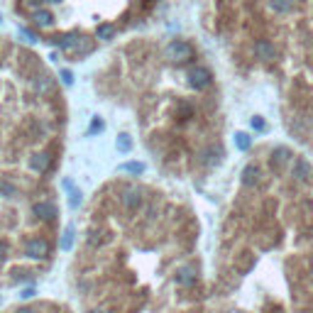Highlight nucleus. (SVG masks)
Returning a JSON list of instances; mask_svg holds the SVG:
<instances>
[{
    "label": "nucleus",
    "mask_w": 313,
    "mask_h": 313,
    "mask_svg": "<svg viewBox=\"0 0 313 313\" xmlns=\"http://www.w3.org/2000/svg\"><path fill=\"white\" fill-rule=\"evenodd\" d=\"M30 169L37 172V174H44V172L49 169V154H44V152L32 154V156H30Z\"/></svg>",
    "instance_id": "nucleus-12"
},
{
    "label": "nucleus",
    "mask_w": 313,
    "mask_h": 313,
    "mask_svg": "<svg viewBox=\"0 0 313 313\" xmlns=\"http://www.w3.org/2000/svg\"><path fill=\"white\" fill-rule=\"evenodd\" d=\"M0 22H3V20H0Z\"/></svg>",
    "instance_id": "nucleus-36"
},
{
    "label": "nucleus",
    "mask_w": 313,
    "mask_h": 313,
    "mask_svg": "<svg viewBox=\"0 0 313 313\" xmlns=\"http://www.w3.org/2000/svg\"><path fill=\"white\" fill-rule=\"evenodd\" d=\"M78 39H81V35H78V32H69V35L54 37L52 42H54V44H59L64 52H74V49H76V44H78Z\"/></svg>",
    "instance_id": "nucleus-10"
},
{
    "label": "nucleus",
    "mask_w": 313,
    "mask_h": 313,
    "mask_svg": "<svg viewBox=\"0 0 313 313\" xmlns=\"http://www.w3.org/2000/svg\"><path fill=\"white\" fill-rule=\"evenodd\" d=\"M122 206H125L127 211H137V208L142 206L139 191H137V189H125V191H122Z\"/></svg>",
    "instance_id": "nucleus-11"
},
{
    "label": "nucleus",
    "mask_w": 313,
    "mask_h": 313,
    "mask_svg": "<svg viewBox=\"0 0 313 313\" xmlns=\"http://www.w3.org/2000/svg\"><path fill=\"white\" fill-rule=\"evenodd\" d=\"M289 159H291V152H289L286 147H274V149H272V156H269V167H272L274 172H281Z\"/></svg>",
    "instance_id": "nucleus-6"
},
{
    "label": "nucleus",
    "mask_w": 313,
    "mask_h": 313,
    "mask_svg": "<svg viewBox=\"0 0 313 313\" xmlns=\"http://www.w3.org/2000/svg\"><path fill=\"white\" fill-rule=\"evenodd\" d=\"M125 174H132V176H139L142 172H144V164H139V162H127V164H122L120 167Z\"/></svg>",
    "instance_id": "nucleus-23"
},
{
    "label": "nucleus",
    "mask_w": 313,
    "mask_h": 313,
    "mask_svg": "<svg viewBox=\"0 0 313 313\" xmlns=\"http://www.w3.org/2000/svg\"><path fill=\"white\" fill-rule=\"evenodd\" d=\"M269 8L279 15H286L296 8V0H269Z\"/></svg>",
    "instance_id": "nucleus-15"
},
{
    "label": "nucleus",
    "mask_w": 313,
    "mask_h": 313,
    "mask_svg": "<svg viewBox=\"0 0 313 313\" xmlns=\"http://www.w3.org/2000/svg\"><path fill=\"white\" fill-rule=\"evenodd\" d=\"M115 147H117V152H130V149H132V139H130V135H127V132L117 135Z\"/></svg>",
    "instance_id": "nucleus-21"
},
{
    "label": "nucleus",
    "mask_w": 313,
    "mask_h": 313,
    "mask_svg": "<svg viewBox=\"0 0 313 313\" xmlns=\"http://www.w3.org/2000/svg\"><path fill=\"white\" fill-rule=\"evenodd\" d=\"M57 206L54 203H49V201H37L35 206H32V215L37 218V220H42V223H49V220H54L57 218Z\"/></svg>",
    "instance_id": "nucleus-4"
},
{
    "label": "nucleus",
    "mask_w": 313,
    "mask_h": 313,
    "mask_svg": "<svg viewBox=\"0 0 313 313\" xmlns=\"http://www.w3.org/2000/svg\"><path fill=\"white\" fill-rule=\"evenodd\" d=\"M186 78H189V86L196 88V91H203V88L211 86V71L206 66H194Z\"/></svg>",
    "instance_id": "nucleus-2"
},
{
    "label": "nucleus",
    "mask_w": 313,
    "mask_h": 313,
    "mask_svg": "<svg viewBox=\"0 0 313 313\" xmlns=\"http://www.w3.org/2000/svg\"><path fill=\"white\" fill-rule=\"evenodd\" d=\"M103 242H105V237H103L100 230H91V233L86 235V245H88V247H100Z\"/></svg>",
    "instance_id": "nucleus-20"
},
{
    "label": "nucleus",
    "mask_w": 313,
    "mask_h": 313,
    "mask_svg": "<svg viewBox=\"0 0 313 313\" xmlns=\"http://www.w3.org/2000/svg\"><path fill=\"white\" fill-rule=\"evenodd\" d=\"M18 313H37V311H35V308H20Z\"/></svg>",
    "instance_id": "nucleus-32"
},
{
    "label": "nucleus",
    "mask_w": 313,
    "mask_h": 313,
    "mask_svg": "<svg viewBox=\"0 0 313 313\" xmlns=\"http://www.w3.org/2000/svg\"><path fill=\"white\" fill-rule=\"evenodd\" d=\"M25 252H27V257H32V259H47V257H49V242H47L44 237H32V240H27Z\"/></svg>",
    "instance_id": "nucleus-3"
},
{
    "label": "nucleus",
    "mask_w": 313,
    "mask_h": 313,
    "mask_svg": "<svg viewBox=\"0 0 313 313\" xmlns=\"http://www.w3.org/2000/svg\"><path fill=\"white\" fill-rule=\"evenodd\" d=\"M100 127H103V122H100V120L96 117V120H93V127H91V132H98Z\"/></svg>",
    "instance_id": "nucleus-31"
},
{
    "label": "nucleus",
    "mask_w": 313,
    "mask_h": 313,
    "mask_svg": "<svg viewBox=\"0 0 313 313\" xmlns=\"http://www.w3.org/2000/svg\"><path fill=\"white\" fill-rule=\"evenodd\" d=\"M201 156H203V164H206V167H215V164H220V159H223V149H220L218 144H211V147H206V149L201 152Z\"/></svg>",
    "instance_id": "nucleus-9"
},
{
    "label": "nucleus",
    "mask_w": 313,
    "mask_h": 313,
    "mask_svg": "<svg viewBox=\"0 0 313 313\" xmlns=\"http://www.w3.org/2000/svg\"><path fill=\"white\" fill-rule=\"evenodd\" d=\"M235 147H237L240 152H247V149L252 147V137H250L247 132H237V135H235Z\"/></svg>",
    "instance_id": "nucleus-18"
},
{
    "label": "nucleus",
    "mask_w": 313,
    "mask_h": 313,
    "mask_svg": "<svg viewBox=\"0 0 313 313\" xmlns=\"http://www.w3.org/2000/svg\"><path fill=\"white\" fill-rule=\"evenodd\" d=\"M252 127H254L257 132H264V130H267V122H264V117L254 115V117H252Z\"/></svg>",
    "instance_id": "nucleus-25"
},
{
    "label": "nucleus",
    "mask_w": 313,
    "mask_h": 313,
    "mask_svg": "<svg viewBox=\"0 0 313 313\" xmlns=\"http://www.w3.org/2000/svg\"><path fill=\"white\" fill-rule=\"evenodd\" d=\"M44 3H54L57 5V3H61V0H44Z\"/></svg>",
    "instance_id": "nucleus-34"
},
{
    "label": "nucleus",
    "mask_w": 313,
    "mask_h": 313,
    "mask_svg": "<svg viewBox=\"0 0 313 313\" xmlns=\"http://www.w3.org/2000/svg\"><path fill=\"white\" fill-rule=\"evenodd\" d=\"M196 281H198V274H196V267H181L179 272H176V284L179 286H186V289H191V286H196Z\"/></svg>",
    "instance_id": "nucleus-8"
},
{
    "label": "nucleus",
    "mask_w": 313,
    "mask_h": 313,
    "mask_svg": "<svg viewBox=\"0 0 313 313\" xmlns=\"http://www.w3.org/2000/svg\"><path fill=\"white\" fill-rule=\"evenodd\" d=\"M35 88H37L39 93H49V91H52V78H49V76H37V78H35Z\"/></svg>",
    "instance_id": "nucleus-22"
},
{
    "label": "nucleus",
    "mask_w": 313,
    "mask_h": 313,
    "mask_svg": "<svg viewBox=\"0 0 313 313\" xmlns=\"http://www.w3.org/2000/svg\"><path fill=\"white\" fill-rule=\"evenodd\" d=\"M59 245H61V250H64V252H69V250L74 247V230H71V228L61 235V242H59Z\"/></svg>",
    "instance_id": "nucleus-24"
},
{
    "label": "nucleus",
    "mask_w": 313,
    "mask_h": 313,
    "mask_svg": "<svg viewBox=\"0 0 313 313\" xmlns=\"http://www.w3.org/2000/svg\"><path fill=\"white\" fill-rule=\"evenodd\" d=\"M259 181H262V169H259V164H247V167L242 169V186L252 189V186H257Z\"/></svg>",
    "instance_id": "nucleus-7"
},
{
    "label": "nucleus",
    "mask_w": 313,
    "mask_h": 313,
    "mask_svg": "<svg viewBox=\"0 0 313 313\" xmlns=\"http://www.w3.org/2000/svg\"><path fill=\"white\" fill-rule=\"evenodd\" d=\"M88 52H93V42H91L88 37H83V35H81V39H78V44H76L74 54H76V57H83V54H88Z\"/></svg>",
    "instance_id": "nucleus-17"
},
{
    "label": "nucleus",
    "mask_w": 313,
    "mask_h": 313,
    "mask_svg": "<svg viewBox=\"0 0 313 313\" xmlns=\"http://www.w3.org/2000/svg\"><path fill=\"white\" fill-rule=\"evenodd\" d=\"M167 57L172 61H186V59L194 57V47L189 42H184V39H174V42L167 44Z\"/></svg>",
    "instance_id": "nucleus-1"
},
{
    "label": "nucleus",
    "mask_w": 313,
    "mask_h": 313,
    "mask_svg": "<svg viewBox=\"0 0 313 313\" xmlns=\"http://www.w3.org/2000/svg\"><path fill=\"white\" fill-rule=\"evenodd\" d=\"M293 176H296L298 181H308V179L313 176V167H311L306 159H296V162H293Z\"/></svg>",
    "instance_id": "nucleus-13"
},
{
    "label": "nucleus",
    "mask_w": 313,
    "mask_h": 313,
    "mask_svg": "<svg viewBox=\"0 0 313 313\" xmlns=\"http://www.w3.org/2000/svg\"><path fill=\"white\" fill-rule=\"evenodd\" d=\"M18 186L13 184V181H8V179H0V198H18Z\"/></svg>",
    "instance_id": "nucleus-16"
},
{
    "label": "nucleus",
    "mask_w": 313,
    "mask_h": 313,
    "mask_svg": "<svg viewBox=\"0 0 313 313\" xmlns=\"http://www.w3.org/2000/svg\"><path fill=\"white\" fill-rule=\"evenodd\" d=\"M59 78H61V81H64L66 86H71V83H74V74H71L69 69H64V71L59 74Z\"/></svg>",
    "instance_id": "nucleus-26"
},
{
    "label": "nucleus",
    "mask_w": 313,
    "mask_h": 313,
    "mask_svg": "<svg viewBox=\"0 0 313 313\" xmlns=\"http://www.w3.org/2000/svg\"><path fill=\"white\" fill-rule=\"evenodd\" d=\"M96 37L98 39H113L115 37V25H98V30H96Z\"/></svg>",
    "instance_id": "nucleus-19"
},
{
    "label": "nucleus",
    "mask_w": 313,
    "mask_h": 313,
    "mask_svg": "<svg viewBox=\"0 0 313 313\" xmlns=\"http://www.w3.org/2000/svg\"><path fill=\"white\" fill-rule=\"evenodd\" d=\"M88 313H108V311H100V308H93V311H88Z\"/></svg>",
    "instance_id": "nucleus-33"
},
{
    "label": "nucleus",
    "mask_w": 313,
    "mask_h": 313,
    "mask_svg": "<svg viewBox=\"0 0 313 313\" xmlns=\"http://www.w3.org/2000/svg\"><path fill=\"white\" fill-rule=\"evenodd\" d=\"M35 296V286H27V289H22V293H20V298H32Z\"/></svg>",
    "instance_id": "nucleus-28"
},
{
    "label": "nucleus",
    "mask_w": 313,
    "mask_h": 313,
    "mask_svg": "<svg viewBox=\"0 0 313 313\" xmlns=\"http://www.w3.org/2000/svg\"><path fill=\"white\" fill-rule=\"evenodd\" d=\"M311 279H313V262H311Z\"/></svg>",
    "instance_id": "nucleus-35"
},
{
    "label": "nucleus",
    "mask_w": 313,
    "mask_h": 313,
    "mask_svg": "<svg viewBox=\"0 0 313 313\" xmlns=\"http://www.w3.org/2000/svg\"><path fill=\"white\" fill-rule=\"evenodd\" d=\"M254 59H259V61H274V59H276V47H274V42H269V39H257V42H254Z\"/></svg>",
    "instance_id": "nucleus-5"
},
{
    "label": "nucleus",
    "mask_w": 313,
    "mask_h": 313,
    "mask_svg": "<svg viewBox=\"0 0 313 313\" xmlns=\"http://www.w3.org/2000/svg\"><path fill=\"white\" fill-rule=\"evenodd\" d=\"M5 257H8V245L0 240V262H5Z\"/></svg>",
    "instance_id": "nucleus-29"
},
{
    "label": "nucleus",
    "mask_w": 313,
    "mask_h": 313,
    "mask_svg": "<svg viewBox=\"0 0 313 313\" xmlns=\"http://www.w3.org/2000/svg\"><path fill=\"white\" fill-rule=\"evenodd\" d=\"M22 37H25L27 42H37V37H35V35H32L30 30H22Z\"/></svg>",
    "instance_id": "nucleus-30"
},
{
    "label": "nucleus",
    "mask_w": 313,
    "mask_h": 313,
    "mask_svg": "<svg viewBox=\"0 0 313 313\" xmlns=\"http://www.w3.org/2000/svg\"><path fill=\"white\" fill-rule=\"evenodd\" d=\"M32 22H35V27H42V30H47V27H52V22H54V15H52L49 10H35V13H32Z\"/></svg>",
    "instance_id": "nucleus-14"
},
{
    "label": "nucleus",
    "mask_w": 313,
    "mask_h": 313,
    "mask_svg": "<svg viewBox=\"0 0 313 313\" xmlns=\"http://www.w3.org/2000/svg\"><path fill=\"white\" fill-rule=\"evenodd\" d=\"M42 3H44V0H25V5L32 8V10H42Z\"/></svg>",
    "instance_id": "nucleus-27"
}]
</instances>
